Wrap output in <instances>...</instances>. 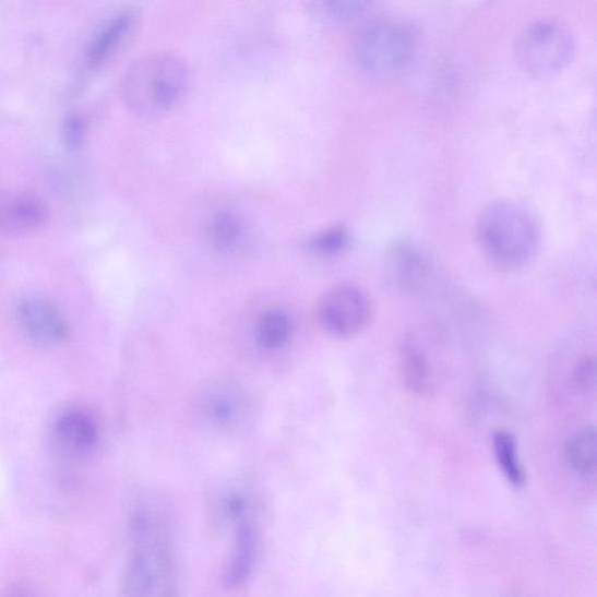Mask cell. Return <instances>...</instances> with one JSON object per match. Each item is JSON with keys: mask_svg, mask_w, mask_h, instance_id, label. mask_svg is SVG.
<instances>
[{"mask_svg": "<svg viewBox=\"0 0 597 597\" xmlns=\"http://www.w3.org/2000/svg\"><path fill=\"white\" fill-rule=\"evenodd\" d=\"M134 16L131 12H122L97 34L88 49V62L93 67L104 63L122 44L132 27Z\"/></svg>", "mask_w": 597, "mask_h": 597, "instance_id": "15", "label": "cell"}, {"mask_svg": "<svg viewBox=\"0 0 597 597\" xmlns=\"http://www.w3.org/2000/svg\"><path fill=\"white\" fill-rule=\"evenodd\" d=\"M575 41L562 22L542 19L528 24L520 34L516 57L523 70L536 76L551 75L572 59Z\"/></svg>", "mask_w": 597, "mask_h": 597, "instance_id": "5", "label": "cell"}, {"mask_svg": "<svg viewBox=\"0 0 597 597\" xmlns=\"http://www.w3.org/2000/svg\"><path fill=\"white\" fill-rule=\"evenodd\" d=\"M9 597H28L24 592L15 590L12 592Z\"/></svg>", "mask_w": 597, "mask_h": 597, "instance_id": "23", "label": "cell"}, {"mask_svg": "<svg viewBox=\"0 0 597 597\" xmlns=\"http://www.w3.org/2000/svg\"><path fill=\"white\" fill-rule=\"evenodd\" d=\"M492 451L497 464L505 480L515 488L526 483V471L523 466L516 437L504 430L492 434Z\"/></svg>", "mask_w": 597, "mask_h": 597, "instance_id": "14", "label": "cell"}, {"mask_svg": "<svg viewBox=\"0 0 597 597\" xmlns=\"http://www.w3.org/2000/svg\"><path fill=\"white\" fill-rule=\"evenodd\" d=\"M476 232L488 260L503 270H517L530 263L540 241L535 215L511 200L489 203L477 218Z\"/></svg>", "mask_w": 597, "mask_h": 597, "instance_id": "2", "label": "cell"}, {"mask_svg": "<svg viewBox=\"0 0 597 597\" xmlns=\"http://www.w3.org/2000/svg\"><path fill=\"white\" fill-rule=\"evenodd\" d=\"M189 70L182 60L156 55L129 68L121 83V93L133 112L156 116L178 106L189 89Z\"/></svg>", "mask_w": 597, "mask_h": 597, "instance_id": "3", "label": "cell"}, {"mask_svg": "<svg viewBox=\"0 0 597 597\" xmlns=\"http://www.w3.org/2000/svg\"><path fill=\"white\" fill-rule=\"evenodd\" d=\"M390 261L401 283L407 286L421 284L432 271V262L418 246L409 241L392 244Z\"/></svg>", "mask_w": 597, "mask_h": 597, "instance_id": "12", "label": "cell"}, {"mask_svg": "<svg viewBox=\"0 0 597 597\" xmlns=\"http://www.w3.org/2000/svg\"><path fill=\"white\" fill-rule=\"evenodd\" d=\"M46 216L44 204L27 193L0 194V232L19 235L38 228Z\"/></svg>", "mask_w": 597, "mask_h": 597, "instance_id": "9", "label": "cell"}, {"mask_svg": "<svg viewBox=\"0 0 597 597\" xmlns=\"http://www.w3.org/2000/svg\"><path fill=\"white\" fill-rule=\"evenodd\" d=\"M259 344L267 350L283 348L291 338L294 323L289 315L282 310H268L263 313L258 322Z\"/></svg>", "mask_w": 597, "mask_h": 597, "instance_id": "17", "label": "cell"}, {"mask_svg": "<svg viewBox=\"0 0 597 597\" xmlns=\"http://www.w3.org/2000/svg\"><path fill=\"white\" fill-rule=\"evenodd\" d=\"M350 235L345 227H333L313 238L311 248L321 255H337L348 249Z\"/></svg>", "mask_w": 597, "mask_h": 597, "instance_id": "19", "label": "cell"}, {"mask_svg": "<svg viewBox=\"0 0 597 597\" xmlns=\"http://www.w3.org/2000/svg\"><path fill=\"white\" fill-rule=\"evenodd\" d=\"M417 36L411 25L402 20L381 19L368 24L358 34L356 56L368 72L395 74L415 56Z\"/></svg>", "mask_w": 597, "mask_h": 597, "instance_id": "4", "label": "cell"}, {"mask_svg": "<svg viewBox=\"0 0 597 597\" xmlns=\"http://www.w3.org/2000/svg\"><path fill=\"white\" fill-rule=\"evenodd\" d=\"M248 511L232 517L236 521V534L225 573V584L230 588L241 586L249 577L258 551V535Z\"/></svg>", "mask_w": 597, "mask_h": 597, "instance_id": "11", "label": "cell"}, {"mask_svg": "<svg viewBox=\"0 0 597 597\" xmlns=\"http://www.w3.org/2000/svg\"><path fill=\"white\" fill-rule=\"evenodd\" d=\"M19 317L25 333L41 346H56L67 339L68 327L57 307L44 299H28L20 306Z\"/></svg>", "mask_w": 597, "mask_h": 597, "instance_id": "8", "label": "cell"}, {"mask_svg": "<svg viewBox=\"0 0 597 597\" xmlns=\"http://www.w3.org/2000/svg\"><path fill=\"white\" fill-rule=\"evenodd\" d=\"M207 234L213 246L222 252L240 250L246 241V227L240 217L230 212L212 216Z\"/></svg>", "mask_w": 597, "mask_h": 597, "instance_id": "16", "label": "cell"}, {"mask_svg": "<svg viewBox=\"0 0 597 597\" xmlns=\"http://www.w3.org/2000/svg\"><path fill=\"white\" fill-rule=\"evenodd\" d=\"M201 415L213 428L225 433H237L252 421L254 405L248 391L226 380L212 381L199 397Z\"/></svg>", "mask_w": 597, "mask_h": 597, "instance_id": "7", "label": "cell"}, {"mask_svg": "<svg viewBox=\"0 0 597 597\" xmlns=\"http://www.w3.org/2000/svg\"><path fill=\"white\" fill-rule=\"evenodd\" d=\"M132 549L124 575L127 597H178L172 538L160 509L136 506L131 520Z\"/></svg>", "mask_w": 597, "mask_h": 597, "instance_id": "1", "label": "cell"}, {"mask_svg": "<svg viewBox=\"0 0 597 597\" xmlns=\"http://www.w3.org/2000/svg\"><path fill=\"white\" fill-rule=\"evenodd\" d=\"M318 314L323 329L339 338L365 332L373 319L374 309L366 289L351 284L337 285L322 296Z\"/></svg>", "mask_w": 597, "mask_h": 597, "instance_id": "6", "label": "cell"}, {"mask_svg": "<svg viewBox=\"0 0 597 597\" xmlns=\"http://www.w3.org/2000/svg\"><path fill=\"white\" fill-rule=\"evenodd\" d=\"M56 434L67 453L82 455L97 445L99 430L94 416L82 408H72L59 417Z\"/></svg>", "mask_w": 597, "mask_h": 597, "instance_id": "10", "label": "cell"}, {"mask_svg": "<svg viewBox=\"0 0 597 597\" xmlns=\"http://www.w3.org/2000/svg\"><path fill=\"white\" fill-rule=\"evenodd\" d=\"M84 127L77 117H73L68 121L65 127L67 140L73 145L81 142Z\"/></svg>", "mask_w": 597, "mask_h": 597, "instance_id": "22", "label": "cell"}, {"mask_svg": "<svg viewBox=\"0 0 597 597\" xmlns=\"http://www.w3.org/2000/svg\"><path fill=\"white\" fill-rule=\"evenodd\" d=\"M596 454V431L594 428L576 433L570 439L565 449V457L570 467L584 476L595 474Z\"/></svg>", "mask_w": 597, "mask_h": 597, "instance_id": "18", "label": "cell"}, {"mask_svg": "<svg viewBox=\"0 0 597 597\" xmlns=\"http://www.w3.org/2000/svg\"><path fill=\"white\" fill-rule=\"evenodd\" d=\"M368 5L367 2H327L321 4L320 11L334 20H349L366 11Z\"/></svg>", "mask_w": 597, "mask_h": 597, "instance_id": "21", "label": "cell"}, {"mask_svg": "<svg viewBox=\"0 0 597 597\" xmlns=\"http://www.w3.org/2000/svg\"><path fill=\"white\" fill-rule=\"evenodd\" d=\"M574 383L584 394L595 391L596 361L594 356L587 355L577 362L574 369Z\"/></svg>", "mask_w": 597, "mask_h": 597, "instance_id": "20", "label": "cell"}, {"mask_svg": "<svg viewBox=\"0 0 597 597\" xmlns=\"http://www.w3.org/2000/svg\"><path fill=\"white\" fill-rule=\"evenodd\" d=\"M402 378L413 395L431 397L434 391V374L428 356L415 346H407L402 356Z\"/></svg>", "mask_w": 597, "mask_h": 597, "instance_id": "13", "label": "cell"}]
</instances>
